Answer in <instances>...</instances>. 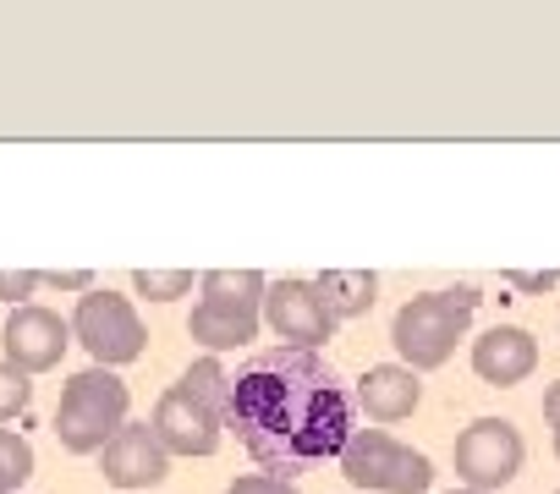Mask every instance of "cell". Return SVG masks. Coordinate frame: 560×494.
<instances>
[{"label": "cell", "mask_w": 560, "mask_h": 494, "mask_svg": "<svg viewBox=\"0 0 560 494\" xmlns=\"http://www.w3.org/2000/svg\"><path fill=\"white\" fill-rule=\"evenodd\" d=\"M225 423L242 434L247 456L269 467V478L330 461L352 439V412L341 385L314 352H264L242 374H231Z\"/></svg>", "instance_id": "cell-1"}, {"label": "cell", "mask_w": 560, "mask_h": 494, "mask_svg": "<svg viewBox=\"0 0 560 494\" xmlns=\"http://www.w3.org/2000/svg\"><path fill=\"white\" fill-rule=\"evenodd\" d=\"M472 308H478V292L472 286H456V292H423L412 297L396 325H390V341L401 352V368L412 374H429V368H445L456 341L467 336L472 325Z\"/></svg>", "instance_id": "cell-2"}, {"label": "cell", "mask_w": 560, "mask_h": 494, "mask_svg": "<svg viewBox=\"0 0 560 494\" xmlns=\"http://www.w3.org/2000/svg\"><path fill=\"white\" fill-rule=\"evenodd\" d=\"M127 428V385L110 368H83L67 379L61 407H56V439L72 456L105 450Z\"/></svg>", "instance_id": "cell-3"}, {"label": "cell", "mask_w": 560, "mask_h": 494, "mask_svg": "<svg viewBox=\"0 0 560 494\" xmlns=\"http://www.w3.org/2000/svg\"><path fill=\"white\" fill-rule=\"evenodd\" d=\"M341 478L352 489H380V494H423L434 483V467L423 450H407L385 428H352L347 450L336 456Z\"/></svg>", "instance_id": "cell-4"}, {"label": "cell", "mask_w": 560, "mask_h": 494, "mask_svg": "<svg viewBox=\"0 0 560 494\" xmlns=\"http://www.w3.org/2000/svg\"><path fill=\"white\" fill-rule=\"evenodd\" d=\"M72 341L89 346L94 368H116V363L143 357L149 330H143V319H138V308H132L127 297L94 286V292H83V303H78V314H72Z\"/></svg>", "instance_id": "cell-5"}, {"label": "cell", "mask_w": 560, "mask_h": 494, "mask_svg": "<svg viewBox=\"0 0 560 494\" xmlns=\"http://www.w3.org/2000/svg\"><path fill=\"white\" fill-rule=\"evenodd\" d=\"M522 434L505 417H478L456 434V478L472 494H500L522 472Z\"/></svg>", "instance_id": "cell-6"}, {"label": "cell", "mask_w": 560, "mask_h": 494, "mask_svg": "<svg viewBox=\"0 0 560 494\" xmlns=\"http://www.w3.org/2000/svg\"><path fill=\"white\" fill-rule=\"evenodd\" d=\"M264 325L287 341L292 352H319L336 336V319L325 314L314 281H275L264 292Z\"/></svg>", "instance_id": "cell-7"}, {"label": "cell", "mask_w": 560, "mask_h": 494, "mask_svg": "<svg viewBox=\"0 0 560 494\" xmlns=\"http://www.w3.org/2000/svg\"><path fill=\"white\" fill-rule=\"evenodd\" d=\"M0 346H7V363H12V368H23V374L34 379V374H45V368H56V363L67 357L72 325H67L61 314L39 308V303H23V308H12Z\"/></svg>", "instance_id": "cell-8"}, {"label": "cell", "mask_w": 560, "mask_h": 494, "mask_svg": "<svg viewBox=\"0 0 560 494\" xmlns=\"http://www.w3.org/2000/svg\"><path fill=\"white\" fill-rule=\"evenodd\" d=\"M220 417L214 412H203L182 385H171L165 396H160V407H154V417H149V434L165 445V456H214L220 450Z\"/></svg>", "instance_id": "cell-9"}, {"label": "cell", "mask_w": 560, "mask_h": 494, "mask_svg": "<svg viewBox=\"0 0 560 494\" xmlns=\"http://www.w3.org/2000/svg\"><path fill=\"white\" fill-rule=\"evenodd\" d=\"M100 472L110 489H160L171 478V456L165 445L149 434V423H127L105 450H100Z\"/></svg>", "instance_id": "cell-10"}, {"label": "cell", "mask_w": 560, "mask_h": 494, "mask_svg": "<svg viewBox=\"0 0 560 494\" xmlns=\"http://www.w3.org/2000/svg\"><path fill=\"white\" fill-rule=\"evenodd\" d=\"M472 368L483 385H522L538 368V341L522 325H494L472 341Z\"/></svg>", "instance_id": "cell-11"}, {"label": "cell", "mask_w": 560, "mask_h": 494, "mask_svg": "<svg viewBox=\"0 0 560 494\" xmlns=\"http://www.w3.org/2000/svg\"><path fill=\"white\" fill-rule=\"evenodd\" d=\"M358 401H363V412H369L374 423H401V417L418 412L423 385H418L412 368H401V363H380V368H369V374L358 379Z\"/></svg>", "instance_id": "cell-12"}, {"label": "cell", "mask_w": 560, "mask_h": 494, "mask_svg": "<svg viewBox=\"0 0 560 494\" xmlns=\"http://www.w3.org/2000/svg\"><path fill=\"white\" fill-rule=\"evenodd\" d=\"M258 325H264V308H231V303L198 297V308L187 319V336L203 341L209 352H236V346L258 341Z\"/></svg>", "instance_id": "cell-13"}, {"label": "cell", "mask_w": 560, "mask_h": 494, "mask_svg": "<svg viewBox=\"0 0 560 494\" xmlns=\"http://www.w3.org/2000/svg\"><path fill=\"white\" fill-rule=\"evenodd\" d=\"M314 292H319L325 314L341 325V319H363V314L374 308L380 275H374V270H325V275L314 281Z\"/></svg>", "instance_id": "cell-14"}, {"label": "cell", "mask_w": 560, "mask_h": 494, "mask_svg": "<svg viewBox=\"0 0 560 494\" xmlns=\"http://www.w3.org/2000/svg\"><path fill=\"white\" fill-rule=\"evenodd\" d=\"M198 286L209 303H231V308H264V292H269L258 270H209Z\"/></svg>", "instance_id": "cell-15"}, {"label": "cell", "mask_w": 560, "mask_h": 494, "mask_svg": "<svg viewBox=\"0 0 560 494\" xmlns=\"http://www.w3.org/2000/svg\"><path fill=\"white\" fill-rule=\"evenodd\" d=\"M176 385H182V390H187V396H192V401H198L203 412H214V417L225 423V401H231V374L220 368V357H198V363H192V368H187V374H182Z\"/></svg>", "instance_id": "cell-16"}, {"label": "cell", "mask_w": 560, "mask_h": 494, "mask_svg": "<svg viewBox=\"0 0 560 494\" xmlns=\"http://www.w3.org/2000/svg\"><path fill=\"white\" fill-rule=\"evenodd\" d=\"M34 478V445L12 428H0V494H18Z\"/></svg>", "instance_id": "cell-17"}, {"label": "cell", "mask_w": 560, "mask_h": 494, "mask_svg": "<svg viewBox=\"0 0 560 494\" xmlns=\"http://www.w3.org/2000/svg\"><path fill=\"white\" fill-rule=\"evenodd\" d=\"M132 286H138L149 303H171V297H187V292H192V275H187V270H138Z\"/></svg>", "instance_id": "cell-18"}, {"label": "cell", "mask_w": 560, "mask_h": 494, "mask_svg": "<svg viewBox=\"0 0 560 494\" xmlns=\"http://www.w3.org/2000/svg\"><path fill=\"white\" fill-rule=\"evenodd\" d=\"M28 401H34V385H28V374H23V368H12V363H0V423H7V417H18Z\"/></svg>", "instance_id": "cell-19"}, {"label": "cell", "mask_w": 560, "mask_h": 494, "mask_svg": "<svg viewBox=\"0 0 560 494\" xmlns=\"http://www.w3.org/2000/svg\"><path fill=\"white\" fill-rule=\"evenodd\" d=\"M225 494H298L292 489V478H269V472H247V478H236Z\"/></svg>", "instance_id": "cell-20"}, {"label": "cell", "mask_w": 560, "mask_h": 494, "mask_svg": "<svg viewBox=\"0 0 560 494\" xmlns=\"http://www.w3.org/2000/svg\"><path fill=\"white\" fill-rule=\"evenodd\" d=\"M39 286H45L39 270H0V297H7V303H18V297H28Z\"/></svg>", "instance_id": "cell-21"}, {"label": "cell", "mask_w": 560, "mask_h": 494, "mask_svg": "<svg viewBox=\"0 0 560 494\" xmlns=\"http://www.w3.org/2000/svg\"><path fill=\"white\" fill-rule=\"evenodd\" d=\"M45 286H61V292H94V275H89V270H50Z\"/></svg>", "instance_id": "cell-22"}, {"label": "cell", "mask_w": 560, "mask_h": 494, "mask_svg": "<svg viewBox=\"0 0 560 494\" xmlns=\"http://www.w3.org/2000/svg\"><path fill=\"white\" fill-rule=\"evenodd\" d=\"M544 417H549V428L560 434V379H555V385L544 390Z\"/></svg>", "instance_id": "cell-23"}, {"label": "cell", "mask_w": 560, "mask_h": 494, "mask_svg": "<svg viewBox=\"0 0 560 494\" xmlns=\"http://www.w3.org/2000/svg\"><path fill=\"white\" fill-rule=\"evenodd\" d=\"M555 456H560V434H555Z\"/></svg>", "instance_id": "cell-24"}, {"label": "cell", "mask_w": 560, "mask_h": 494, "mask_svg": "<svg viewBox=\"0 0 560 494\" xmlns=\"http://www.w3.org/2000/svg\"><path fill=\"white\" fill-rule=\"evenodd\" d=\"M451 494H472V489H451Z\"/></svg>", "instance_id": "cell-25"}]
</instances>
